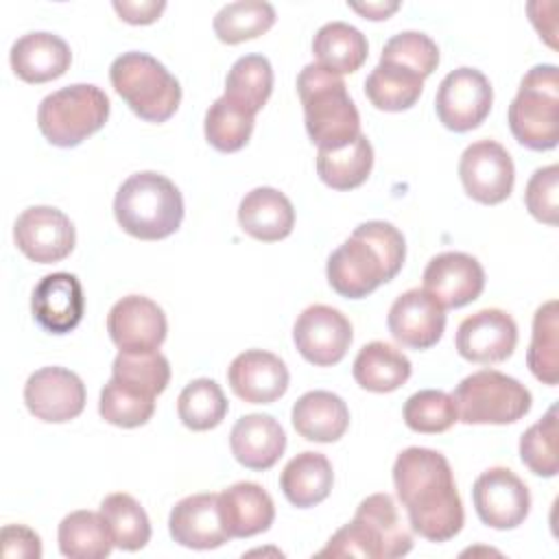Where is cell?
Returning a JSON list of instances; mask_svg holds the SVG:
<instances>
[{
  "instance_id": "cell-40",
  "label": "cell",
  "mask_w": 559,
  "mask_h": 559,
  "mask_svg": "<svg viewBox=\"0 0 559 559\" xmlns=\"http://www.w3.org/2000/svg\"><path fill=\"white\" fill-rule=\"evenodd\" d=\"M253 118L227 96H221L205 111V140L221 153H236L249 142Z\"/></svg>"
},
{
  "instance_id": "cell-21",
  "label": "cell",
  "mask_w": 559,
  "mask_h": 559,
  "mask_svg": "<svg viewBox=\"0 0 559 559\" xmlns=\"http://www.w3.org/2000/svg\"><path fill=\"white\" fill-rule=\"evenodd\" d=\"M227 380L240 400L271 404L286 393L290 376L280 356L264 349H247L231 360Z\"/></svg>"
},
{
  "instance_id": "cell-9",
  "label": "cell",
  "mask_w": 559,
  "mask_h": 559,
  "mask_svg": "<svg viewBox=\"0 0 559 559\" xmlns=\"http://www.w3.org/2000/svg\"><path fill=\"white\" fill-rule=\"evenodd\" d=\"M452 400L463 424H513L533 404L531 391L520 380L496 369H480L463 378Z\"/></svg>"
},
{
  "instance_id": "cell-5",
  "label": "cell",
  "mask_w": 559,
  "mask_h": 559,
  "mask_svg": "<svg viewBox=\"0 0 559 559\" xmlns=\"http://www.w3.org/2000/svg\"><path fill=\"white\" fill-rule=\"evenodd\" d=\"M114 216L129 236L162 240L179 229L183 221V197L179 188L159 173H133L116 192Z\"/></svg>"
},
{
  "instance_id": "cell-1",
  "label": "cell",
  "mask_w": 559,
  "mask_h": 559,
  "mask_svg": "<svg viewBox=\"0 0 559 559\" xmlns=\"http://www.w3.org/2000/svg\"><path fill=\"white\" fill-rule=\"evenodd\" d=\"M395 493L406 509L411 528L428 542H448L463 528L465 513L448 459L411 445L393 463Z\"/></svg>"
},
{
  "instance_id": "cell-46",
  "label": "cell",
  "mask_w": 559,
  "mask_h": 559,
  "mask_svg": "<svg viewBox=\"0 0 559 559\" xmlns=\"http://www.w3.org/2000/svg\"><path fill=\"white\" fill-rule=\"evenodd\" d=\"M2 552L4 557H22V559H39L41 542L35 531L22 524H7L2 528Z\"/></svg>"
},
{
  "instance_id": "cell-45",
  "label": "cell",
  "mask_w": 559,
  "mask_h": 559,
  "mask_svg": "<svg viewBox=\"0 0 559 559\" xmlns=\"http://www.w3.org/2000/svg\"><path fill=\"white\" fill-rule=\"evenodd\" d=\"M559 166L550 164L537 168L524 190L526 210L546 225H557L559 221Z\"/></svg>"
},
{
  "instance_id": "cell-25",
  "label": "cell",
  "mask_w": 559,
  "mask_h": 559,
  "mask_svg": "<svg viewBox=\"0 0 559 559\" xmlns=\"http://www.w3.org/2000/svg\"><path fill=\"white\" fill-rule=\"evenodd\" d=\"M218 511L229 537H253L275 520L273 498L258 483H234L218 493Z\"/></svg>"
},
{
  "instance_id": "cell-3",
  "label": "cell",
  "mask_w": 559,
  "mask_h": 559,
  "mask_svg": "<svg viewBox=\"0 0 559 559\" xmlns=\"http://www.w3.org/2000/svg\"><path fill=\"white\" fill-rule=\"evenodd\" d=\"M413 548V535L402 522L395 500L389 493L367 496L354 520L341 526L321 548L319 557L395 559Z\"/></svg>"
},
{
  "instance_id": "cell-17",
  "label": "cell",
  "mask_w": 559,
  "mask_h": 559,
  "mask_svg": "<svg viewBox=\"0 0 559 559\" xmlns=\"http://www.w3.org/2000/svg\"><path fill=\"white\" fill-rule=\"evenodd\" d=\"M107 332L120 352H153L168 332L164 310L144 295L118 299L107 314Z\"/></svg>"
},
{
  "instance_id": "cell-20",
  "label": "cell",
  "mask_w": 559,
  "mask_h": 559,
  "mask_svg": "<svg viewBox=\"0 0 559 559\" xmlns=\"http://www.w3.org/2000/svg\"><path fill=\"white\" fill-rule=\"evenodd\" d=\"M31 310L41 330L50 334L72 332L81 323L85 310L81 282L66 271L44 275L33 288Z\"/></svg>"
},
{
  "instance_id": "cell-7",
  "label": "cell",
  "mask_w": 559,
  "mask_h": 559,
  "mask_svg": "<svg viewBox=\"0 0 559 559\" xmlns=\"http://www.w3.org/2000/svg\"><path fill=\"white\" fill-rule=\"evenodd\" d=\"M109 81L135 116L166 122L181 103V85L162 61L146 52H122L109 68Z\"/></svg>"
},
{
  "instance_id": "cell-36",
  "label": "cell",
  "mask_w": 559,
  "mask_h": 559,
  "mask_svg": "<svg viewBox=\"0 0 559 559\" xmlns=\"http://www.w3.org/2000/svg\"><path fill=\"white\" fill-rule=\"evenodd\" d=\"M100 515L111 533L114 546L135 552L151 539V522L140 502L129 493H109L100 502Z\"/></svg>"
},
{
  "instance_id": "cell-32",
  "label": "cell",
  "mask_w": 559,
  "mask_h": 559,
  "mask_svg": "<svg viewBox=\"0 0 559 559\" xmlns=\"http://www.w3.org/2000/svg\"><path fill=\"white\" fill-rule=\"evenodd\" d=\"M59 550L70 559H103L109 557L114 548L111 533L100 515L94 511H72L68 513L57 531Z\"/></svg>"
},
{
  "instance_id": "cell-30",
  "label": "cell",
  "mask_w": 559,
  "mask_h": 559,
  "mask_svg": "<svg viewBox=\"0 0 559 559\" xmlns=\"http://www.w3.org/2000/svg\"><path fill=\"white\" fill-rule=\"evenodd\" d=\"M314 63L328 72L341 76L356 72L369 55L367 37L347 22H328L323 24L312 39Z\"/></svg>"
},
{
  "instance_id": "cell-37",
  "label": "cell",
  "mask_w": 559,
  "mask_h": 559,
  "mask_svg": "<svg viewBox=\"0 0 559 559\" xmlns=\"http://www.w3.org/2000/svg\"><path fill=\"white\" fill-rule=\"evenodd\" d=\"M275 24V9L264 0H238L214 15V33L223 44H240L264 35Z\"/></svg>"
},
{
  "instance_id": "cell-34",
  "label": "cell",
  "mask_w": 559,
  "mask_h": 559,
  "mask_svg": "<svg viewBox=\"0 0 559 559\" xmlns=\"http://www.w3.org/2000/svg\"><path fill=\"white\" fill-rule=\"evenodd\" d=\"M424 90V79L402 66L378 63L367 81L365 94L376 109L382 111H404L411 109Z\"/></svg>"
},
{
  "instance_id": "cell-15",
  "label": "cell",
  "mask_w": 559,
  "mask_h": 559,
  "mask_svg": "<svg viewBox=\"0 0 559 559\" xmlns=\"http://www.w3.org/2000/svg\"><path fill=\"white\" fill-rule=\"evenodd\" d=\"M85 384L66 367H41L24 384V402L31 415L48 424H63L85 408Z\"/></svg>"
},
{
  "instance_id": "cell-47",
  "label": "cell",
  "mask_w": 559,
  "mask_h": 559,
  "mask_svg": "<svg viewBox=\"0 0 559 559\" xmlns=\"http://www.w3.org/2000/svg\"><path fill=\"white\" fill-rule=\"evenodd\" d=\"M114 9L120 15V20H124L129 24H151L162 15V11L166 9V2L164 0H159V2H155V0H144V2L116 0Z\"/></svg>"
},
{
  "instance_id": "cell-22",
  "label": "cell",
  "mask_w": 559,
  "mask_h": 559,
  "mask_svg": "<svg viewBox=\"0 0 559 559\" xmlns=\"http://www.w3.org/2000/svg\"><path fill=\"white\" fill-rule=\"evenodd\" d=\"M168 531L177 544L194 550L218 548L231 539L221 520L218 493H194L179 500L170 511Z\"/></svg>"
},
{
  "instance_id": "cell-27",
  "label": "cell",
  "mask_w": 559,
  "mask_h": 559,
  "mask_svg": "<svg viewBox=\"0 0 559 559\" xmlns=\"http://www.w3.org/2000/svg\"><path fill=\"white\" fill-rule=\"evenodd\" d=\"M290 419L297 435L306 441L332 443L345 435L349 408L332 391H308L293 404Z\"/></svg>"
},
{
  "instance_id": "cell-24",
  "label": "cell",
  "mask_w": 559,
  "mask_h": 559,
  "mask_svg": "<svg viewBox=\"0 0 559 559\" xmlns=\"http://www.w3.org/2000/svg\"><path fill=\"white\" fill-rule=\"evenodd\" d=\"M11 68L26 83H48L66 74L72 61L70 46L55 33L35 31L11 46Z\"/></svg>"
},
{
  "instance_id": "cell-39",
  "label": "cell",
  "mask_w": 559,
  "mask_h": 559,
  "mask_svg": "<svg viewBox=\"0 0 559 559\" xmlns=\"http://www.w3.org/2000/svg\"><path fill=\"white\" fill-rule=\"evenodd\" d=\"M111 378L144 393L159 395L170 380V365L164 354L153 352H120L114 358Z\"/></svg>"
},
{
  "instance_id": "cell-13",
  "label": "cell",
  "mask_w": 559,
  "mask_h": 559,
  "mask_svg": "<svg viewBox=\"0 0 559 559\" xmlns=\"http://www.w3.org/2000/svg\"><path fill=\"white\" fill-rule=\"evenodd\" d=\"M472 500L480 522L498 531L520 526L531 511L528 487L509 467L485 469L474 480Z\"/></svg>"
},
{
  "instance_id": "cell-35",
  "label": "cell",
  "mask_w": 559,
  "mask_h": 559,
  "mask_svg": "<svg viewBox=\"0 0 559 559\" xmlns=\"http://www.w3.org/2000/svg\"><path fill=\"white\" fill-rule=\"evenodd\" d=\"M559 306L557 299L542 304L533 314V336L526 352L531 373L548 384H557L559 373Z\"/></svg>"
},
{
  "instance_id": "cell-26",
  "label": "cell",
  "mask_w": 559,
  "mask_h": 559,
  "mask_svg": "<svg viewBox=\"0 0 559 559\" xmlns=\"http://www.w3.org/2000/svg\"><path fill=\"white\" fill-rule=\"evenodd\" d=\"M238 223L245 234L262 242H277L295 227L290 199L277 188L260 186L247 192L238 205Z\"/></svg>"
},
{
  "instance_id": "cell-29",
  "label": "cell",
  "mask_w": 559,
  "mask_h": 559,
  "mask_svg": "<svg viewBox=\"0 0 559 559\" xmlns=\"http://www.w3.org/2000/svg\"><path fill=\"white\" fill-rule=\"evenodd\" d=\"M411 360L384 341H371L354 358L352 373L358 386L373 393H391L411 378Z\"/></svg>"
},
{
  "instance_id": "cell-8",
  "label": "cell",
  "mask_w": 559,
  "mask_h": 559,
  "mask_svg": "<svg viewBox=\"0 0 559 559\" xmlns=\"http://www.w3.org/2000/svg\"><path fill=\"white\" fill-rule=\"evenodd\" d=\"M109 118L107 94L92 83H74L48 94L37 109L41 135L61 148L81 144Z\"/></svg>"
},
{
  "instance_id": "cell-10",
  "label": "cell",
  "mask_w": 559,
  "mask_h": 559,
  "mask_svg": "<svg viewBox=\"0 0 559 559\" xmlns=\"http://www.w3.org/2000/svg\"><path fill=\"white\" fill-rule=\"evenodd\" d=\"M491 83L476 68H456L448 72L435 96V109L441 124L456 133L480 127L491 111Z\"/></svg>"
},
{
  "instance_id": "cell-43",
  "label": "cell",
  "mask_w": 559,
  "mask_h": 559,
  "mask_svg": "<svg viewBox=\"0 0 559 559\" xmlns=\"http://www.w3.org/2000/svg\"><path fill=\"white\" fill-rule=\"evenodd\" d=\"M557 406H550L546 415L528 426L520 437V459L533 474L544 478H552L557 474Z\"/></svg>"
},
{
  "instance_id": "cell-18",
  "label": "cell",
  "mask_w": 559,
  "mask_h": 559,
  "mask_svg": "<svg viewBox=\"0 0 559 559\" xmlns=\"http://www.w3.org/2000/svg\"><path fill=\"white\" fill-rule=\"evenodd\" d=\"M386 325L400 345L428 349L443 336L445 308L428 290L411 288L391 304Z\"/></svg>"
},
{
  "instance_id": "cell-11",
  "label": "cell",
  "mask_w": 559,
  "mask_h": 559,
  "mask_svg": "<svg viewBox=\"0 0 559 559\" xmlns=\"http://www.w3.org/2000/svg\"><path fill=\"white\" fill-rule=\"evenodd\" d=\"M354 332L349 319L325 304L308 306L293 325V341L297 352L317 367H332L341 362L352 345Z\"/></svg>"
},
{
  "instance_id": "cell-23",
  "label": "cell",
  "mask_w": 559,
  "mask_h": 559,
  "mask_svg": "<svg viewBox=\"0 0 559 559\" xmlns=\"http://www.w3.org/2000/svg\"><path fill=\"white\" fill-rule=\"evenodd\" d=\"M229 448L242 467L264 472L273 467L284 454L286 432L271 415H242L229 432Z\"/></svg>"
},
{
  "instance_id": "cell-16",
  "label": "cell",
  "mask_w": 559,
  "mask_h": 559,
  "mask_svg": "<svg viewBox=\"0 0 559 559\" xmlns=\"http://www.w3.org/2000/svg\"><path fill=\"white\" fill-rule=\"evenodd\" d=\"M456 352L478 365L507 360L518 345V325L500 308H483L461 321L456 330Z\"/></svg>"
},
{
  "instance_id": "cell-42",
  "label": "cell",
  "mask_w": 559,
  "mask_h": 559,
  "mask_svg": "<svg viewBox=\"0 0 559 559\" xmlns=\"http://www.w3.org/2000/svg\"><path fill=\"white\" fill-rule=\"evenodd\" d=\"M404 421L415 432L439 435L459 421V413L450 393L439 389H421L406 400Z\"/></svg>"
},
{
  "instance_id": "cell-38",
  "label": "cell",
  "mask_w": 559,
  "mask_h": 559,
  "mask_svg": "<svg viewBox=\"0 0 559 559\" xmlns=\"http://www.w3.org/2000/svg\"><path fill=\"white\" fill-rule=\"evenodd\" d=\"M227 397L210 378H197L183 386L177 397V415L190 430H212L227 415Z\"/></svg>"
},
{
  "instance_id": "cell-2",
  "label": "cell",
  "mask_w": 559,
  "mask_h": 559,
  "mask_svg": "<svg viewBox=\"0 0 559 559\" xmlns=\"http://www.w3.org/2000/svg\"><path fill=\"white\" fill-rule=\"evenodd\" d=\"M406 258L402 231L386 221L360 223L328 258V282L347 299H362L391 282Z\"/></svg>"
},
{
  "instance_id": "cell-4",
  "label": "cell",
  "mask_w": 559,
  "mask_h": 559,
  "mask_svg": "<svg viewBox=\"0 0 559 559\" xmlns=\"http://www.w3.org/2000/svg\"><path fill=\"white\" fill-rule=\"evenodd\" d=\"M306 131L317 148H341L360 135V114L341 76L308 63L297 76Z\"/></svg>"
},
{
  "instance_id": "cell-33",
  "label": "cell",
  "mask_w": 559,
  "mask_h": 559,
  "mask_svg": "<svg viewBox=\"0 0 559 559\" xmlns=\"http://www.w3.org/2000/svg\"><path fill=\"white\" fill-rule=\"evenodd\" d=\"M273 92V68L262 55H245L234 61L225 79V94L234 105L255 116Z\"/></svg>"
},
{
  "instance_id": "cell-41",
  "label": "cell",
  "mask_w": 559,
  "mask_h": 559,
  "mask_svg": "<svg viewBox=\"0 0 559 559\" xmlns=\"http://www.w3.org/2000/svg\"><path fill=\"white\" fill-rule=\"evenodd\" d=\"M98 413L105 421L120 428L144 426L155 413V397L144 395L118 380H109L98 400Z\"/></svg>"
},
{
  "instance_id": "cell-19",
  "label": "cell",
  "mask_w": 559,
  "mask_h": 559,
  "mask_svg": "<svg viewBox=\"0 0 559 559\" xmlns=\"http://www.w3.org/2000/svg\"><path fill=\"white\" fill-rule=\"evenodd\" d=\"M424 290L443 308H461L478 299L485 288L480 262L463 251L437 253L424 269Z\"/></svg>"
},
{
  "instance_id": "cell-12",
  "label": "cell",
  "mask_w": 559,
  "mask_h": 559,
  "mask_svg": "<svg viewBox=\"0 0 559 559\" xmlns=\"http://www.w3.org/2000/svg\"><path fill=\"white\" fill-rule=\"evenodd\" d=\"M459 177L467 197L483 205H496L511 194L515 168L502 144L493 140H478L463 151Z\"/></svg>"
},
{
  "instance_id": "cell-28",
  "label": "cell",
  "mask_w": 559,
  "mask_h": 559,
  "mask_svg": "<svg viewBox=\"0 0 559 559\" xmlns=\"http://www.w3.org/2000/svg\"><path fill=\"white\" fill-rule=\"evenodd\" d=\"M334 483L332 463L321 452H299L293 456L280 476L282 493L297 509H308L330 496Z\"/></svg>"
},
{
  "instance_id": "cell-6",
  "label": "cell",
  "mask_w": 559,
  "mask_h": 559,
  "mask_svg": "<svg viewBox=\"0 0 559 559\" xmlns=\"http://www.w3.org/2000/svg\"><path fill=\"white\" fill-rule=\"evenodd\" d=\"M513 138L531 151H550L559 142V70L533 66L520 81L507 114Z\"/></svg>"
},
{
  "instance_id": "cell-31",
  "label": "cell",
  "mask_w": 559,
  "mask_h": 559,
  "mask_svg": "<svg viewBox=\"0 0 559 559\" xmlns=\"http://www.w3.org/2000/svg\"><path fill=\"white\" fill-rule=\"evenodd\" d=\"M373 168V148L365 133L341 148L317 151V173L334 190H354L367 181Z\"/></svg>"
},
{
  "instance_id": "cell-14",
  "label": "cell",
  "mask_w": 559,
  "mask_h": 559,
  "mask_svg": "<svg viewBox=\"0 0 559 559\" xmlns=\"http://www.w3.org/2000/svg\"><path fill=\"white\" fill-rule=\"evenodd\" d=\"M13 238L17 249L39 264H52L68 258L76 242L72 221L50 205L26 207L13 225Z\"/></svg>"
},
{
  "instance_id": "cell-48",
  "label": "cell",
  "mask_w": 559,
  "mask_h": 559,
  "mask_svg": "<svg viewBox=\"0 0 559 559\" xmlns=\"http://www.w3.org/2000/svg\"><path fill=\"white\" fill-rule=\"evenodd\" d=\"M349 9L365 15L367 20H386L391 13H395L400 9V2H367V4L352 2Z\"/></svg>"
},
{
  "instance_id": "cell-44",
  "label": "cell",
  "mask_w": 559,
  "mask_h": 559,
  "mask_svg": "<svg viewBox=\"0 0 559 559\" xmlns=\"http://www.w3.org/2000/svg\"><path fill=\"white\" fill-rule=\"evenodd\" d=\"M380 61L402 66L426 79L439 66V48L426 33L402 31L384 44Z\"/></svg>"
}]
</instances>
